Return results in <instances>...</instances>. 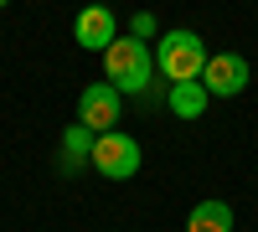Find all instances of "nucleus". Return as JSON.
Segmentation results:
<instances>
[{
	"mask_svg": "<svg viewBox=\"0 0 258 232\" xmlns=\"http://www.w3.org/2000/svg\"><path fill=\"white\" fill-rule=\"evenodd\" d=\"M114 36H119V21L109 6H83L78 21H73V41L83 52H109L114 47Z\"/></svg>",
	"mask_w": 258,
	"mask_h": 232,
	"instance_id": "nucleus-6",
	"label": "nucleus"
},
{
	"mask_svg": "<svg viewBox=\"0 0 258 232\" xmlns=\"http://www.w3.org/2000/svg\"><path fill=\"white\" fill-rule=\"evenodd\" d=\"M212 93L202 88V78H186V83H170V114L176 119H202L207 114Z\"/></svg>",
	"mask_w": 258,
	"mask_h": 232,
	"instance_id": "nucleus-7",
	"label": "nucleus"
},
{
	"mask_svg": "<svg viewBox=\"0 0 258 232\" xmlns=\"http://www.w3.org/2000/svg\"><path fill=\"white\" fill-rule=\"evenodd\" d=\"M93 129H88V124H68V134H62V165H68V171H78V165H88L93 160Z\"/></svg>",
	"mask_w": 258,
	"mask_h": 232,
	"instance_id": "nucleus-9",
	"label": "nucleus"
},
{
	"mask_svg": "<svg viewBox=\"0 0 258 232\" xmlns=\"http://www.w3.org/2000/svg\"><path fill=\"white\" fill-rule=\"evenodd\" d=\"M207 67V47L197 31H165L155 41V72L165 83H186V78H202Z\"/></svg>",
	"mask_w": 258,
	"mask_h": 232,
	"instance_id": "nucleus-2",
	"label": "nucleus"
},
{
	"mask_svg": "<svg viewBox=\"0 0 258 232\" xmlns=\"http://www.w3.org/2000/svg\"><path fill=\"white\" fill-rule=\"evenodd\" d=\"M202 88H207L212 98H238V93L248 88V57H243V52H217V57H207Z\"/></svg>",
	"mask_w": 258,
	"mask_h": 232,
	"instance_id": "nucleus-5",
	"label": "nucleus"
},
{
	"mask_svg": "<svg viewBox=\"0 0 258 232\" xmlns=\"http://www.w3.org/2000/svg\"><path fill=\"white\" fill-rule=\"evenodd\" d=\"M93 171L103 181H129L140 171V139L135 134H124V129H109V134H98L93 139Z\"/></svg>",
	"mask_w": 258,
	"mask_h": 232,
	"instance_id": "nucleus-3",
	"label": "nucleus"
},
{
	"mask_svg": "<svg viewBox=\"0 0 258 232\" xmlns=\"http://www.w3.org/2000/svg\"><path fill=\"white\" fill-rule=\"evenodd\" d=\"M150 31H155V16H150V11H135V26H129V36H150Z\"/></svg>",
	"mask_w": 258,
	"mask_h": 232,
	"instance_id": "nucleus-10",
	"label": "nucleus"
},
{
	"mask_svg": "<svg viewBox=\"0 0 258 232\" xmlns=\"http://www.w3.org/2000/svg\"><path fill=\"white\" fill-rule=\"evenodd\" d=\"M155 78V52L140 36H114V47L103 52V83H114L119 93H145Z\"/></svg>",
	"mask_w": 258,
	"mask_h": 232,
	"instance_id": "nucleus-1",
	"label": "nucleus"
},
{
	"mask_svg": "<svg viewBox=\"0 0 258 232\" xmlns=\"http://www.w3.org/2000/svg\"><path fill=\"white\" fill-rule=\"evenodd\" d=\"M232 227H238V217L227 201H197L186 217V232H232Z\"/></svg>",
	"mask_w": 258,
	"mask_h": 232,
	"instance_id": "nucleus-8",
	"label": "nucleus"
},
{
	"mask_svg": "<svg viewBox=\"0 0 258 232\" xmlns=\"http://www.w3.org/2000/svg\"><path fill=\"white\" fill-rule=\"evenodd\" d=\"M119 109H124V93L114 83H88V88L78 93V124H88L93 134L119 129Z\"/></svg>",
	"mask_w": 258,
	"mask_h": 232,
	"instance_id": "nucleus-4",
	"label": "nucleus"
},
{
	"mask_svg": "<svg viewBox=\"0 0 258 232\" xmlns=\"http://www.w3.org/2000/svg\"><path fill=\"white\" fill-rule=\"evenodd\" d=\"M0 6H11V0H0Z\"/></svg>",
	"mask_w": 258,
	"mask_h": 232,
	"instance_id": "nucleus-11",
	"label": "nucleus"
}]
</instances>
